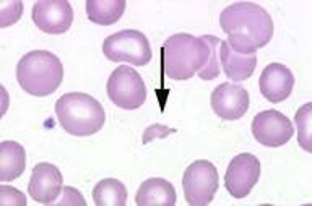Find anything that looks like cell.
<instances>
[{
  "label": "cell",
  "instance_id": "30bf717a",
  "mask_svg": "<svg viewBox=\"0 0 312 206\" xmlns=\"http://www.w3.org/2000/svg\"><path fill=\"white\" fill-rule=\"evenodd\" d=\"M211 105L214 113L222 119L233 120L243 116L249 105L248 91L240 84L226 81L212 91Z\"/></svg>",
  "mask_w": 312,
  "mask_h": 206
},
{
  "label": "cell",
  "instance_id": "2e32d148",
  "mask_svg": "<svg viewBox=\"0 0 312 206\" xmlns=\"http://www.w3.org/2000/svg\"><path fill=\"white\" fill-rule=\"evenodd\" d=\"M92 196L96 206H125L128 193L122 182L115 179L107 178L96 184Z\"/></svg>",
  "mask_w": 312,
  "mask_h": 206
},
{
  "label": "cell",
  "instance_id": "ba28073f",
  "mask_svg": "<svg viewBox=\"0 0 312 206\" xmlns=\"http://www.w3.org/2000/svg\"><path fill=\"white\" fill-rule=\"evenodd\" d=\"M261 173L260 161L255 155L243 153L230 161L224 176V186L236 199L246 196L258 181Z\"/></svg>",
  "mask_w": 312,
  "mask_h": 206
},
{
  "label": "cell",
  "instance_id": "9c48e42d",
  "mask_svg": "<svg viewBox=\"0 0 312 206\" xmlns=\"http://www.w3.org/2000/svg\"><path fill=\"white\" fill-rule=\"evenodd\" d=\"M73 15L72 7L67 0H37L33 6L31 17L43 32L58 34L69 28Z\"/></svg>",
  "mask_w": 312,
  "mask_h": 206
},
{
  "label": "cell",
  "instance_id": "ffe728a7",
  "mask_svg": "<svg viewBox=\"0 0 312 206\" xmlns=\"http://www.w3.org/2000/svg\"><path fill=\"white\" fill-rule=\"evenodd\" d=\"M63 194L58 205L86 206L84 198L77 189L69 186L63 188Z\"/></svg>",
  "mask_w": 312,
  "mask_h": 206
},
{
  "label": "cell",
  "instance_id": "4fadbf2b",
  "mask_svg": "<svg viewBox=\"0 0 312 206\" xmlns=\"http://www.w3.org/2000/svg\"><path fill=\"white\" fill-rule=\"evenodd\" d=\"M176 199L173 185L161 178H151L142 182L135 198L139 206H174Z\"/></svg>",
  "mask_w": 312,
  "mask_h": 206
},
{
  "label": "cell",
  "instance_id": "7c38bea8",
  "mask_svg": "<svg viewBox=\"0 0 312 206\" xmlns=\"http://www.w3.org/2000/svg\"><path fill=\"white\" fill-rule=\"evenodd\" d=\"M259 82L261 94L268 101L275 104L285 100L289 96L295 78L286 66L273 63L263 69Z\"/></svg>",
  "mask_w": 312,
  "mask_h": 206
},
{
  "label": "cell",
  "instance_id": "9a60e30c",
  "mask_svg": "<svg viewBox=\"0 0 312 206\" xmlns=\"http://www.w3.org/2000/svg\"><path fill=\"white\" fill-rule=\"evenodd\" d=\"M125 0H86L88 18L95 23L107 26L116 22L124 12Z\"/></svg>",
  "mask_w": 312,
  "mask_h": 206
},
{
  "label": "cell",
  "instance_id": "52a82bcc",
  "mask_svg": "<svg viewBox=\"0 0 312 206\" xmlns=\"http://www.w3.org/2000/svg\"><path fill=\"white\" fill-rule=\"evenodd\" d=\"M251 130L258 142L270 147H277L285 144L294 132L289 118L274 109L258 113L252 122Z\"/></svg>",
  "mask_w": 312,
  "mask_h": 206
},
{
  "label": "cell",
  "instance_id": "6da1fadb",
  "mask_svg": "<svg viewBox=\"0 0 312 206\" xmlns=\"http://www.w3.org/2000/svg\"><path fill=\"white\" fill-rule=\"evenodd\" d=\"M63 65L55 54L46 50L28 52L20 59L16 67V77L22 89L37 97L54 93L62 82Z\"/></svg>",
  "mask_w": 312,
  "mask_h": 206
},
{
  "label": "cell",
  "instance_id": "3957f363",
  "mask_svg": "<svg viewBox=\"0 0 312 206\" xmlns=\"http://www.w3.org/2000/svg\"><path fill=\"white\" fill-rule=\"evenodd\" d=\"M102 49L108 60L136 66L147 64L152 56L148 39L141 32L134 29L123 30L108 36L104 40Z\"/></svg>",
  "mask_w": 312,
  "mask_h": 206
},
{
  "label": "cell",
  "instance_id": "ac0fdd59",
  "mask_svg": "<svg viewBox=\"0 0 312 206\" xmlns=\"http://www.w3.org/2000/svg\"><path fill=\"white\" fill-rule=\"evenodd\" d=\"M1 10L0 27L13 25L20 19L23 13V5L21 0H11Z\"/></svg>",
  "mask_w": 312,
  "mask_h": 206
},
{
  "label": "cell",
  "instance_id": "8992f818",
  "mask_svg": "<svg viewBox=\"0 0 312 206\" xmlns=\"http://www.w3.org/2000/svg\"><path fill=\"white\" fill-rule=\"evenodd\" d=\"M186 36L183 33L175 34L163 44L165 71L167 76L174 80H187L201 71L195 63L193 49L185 41Z\"/></svg>",
  "mask_w": 312,
  "mask_h": 206
},
{
  "label": "cell",
  "instance_id": "d6986e66",
  "mask_svg": "<svg viewBox=\"0 0 312 206\" xmlns=\"http://www.w3.org/2000/svg\"><path fill=\"white\" fill-rule=\"evenodd\" d=\"M27 197L22 192L12 186L0 185V206H26Z\"/></svg>",
  "mask_w": 312,
  "mask_h": 206
},
{
  "label": "cell",
  "instance_id": "7a4b0ae2",
  "mask_svg": "<svg viewBox=\"0 0 312 206\" xmlns=\"http://www.w3.org/2000/svg\"><path fill=\"white\" fill-rule=\"evenodd\" d=\"M55 110L63 129L76 136L95 133L102 129L105 121V113L102 105L85 93L64 94L56 101Z\"/></svg>",
  "mask_w": 312,
  "mask_h": 206
},
{
  "label": "cell",
  "instance_id": "5bb4252c",
  "mask_svg": "<svg viewBox=\"0 0 312 206\" xmlns=\"http://www.w3.org/2000/svg\"><path fill=\"white\" fill-rule=\"evenodd\" d=\"M26 167V152L16 141L5 140L0 144V181L10 182L20 176Z\"/></svg>",
  "mask_w": 312,
  "mask_h": 206
},
{
  "label": "cell",
  "instance_id": "277c9868",
  "mask_svg": "<svg viewBox=\"0 0 312 206\" xmlns=\"http://www.w3.org/2000/svg\"><path fill=\"white\" fill-rule=\"evenodd\" d=\"M219 177L213 164L205 159L196 160L185 169L182 184L187 203L192 206H207L219 187Z\"/></svg>",
  "mask_w": 312,
  "mask_h": 206
},
{
  "label": "cell",
  "instance_id": "5b68a950",
  "mask_svg": "<svg viewBox=\"0 0 312 206\" xmlns=\"http://www.w3.org/2000/svg\"><path fill=\"white\" fill-rule=\"evenodd\" d=\"M108 96L117 106L131 110L143 104L147 94L144 82L137 72L125 65H119L109 76L106 84Z\"/></svg>",
  "mask_w": 312,
  "mask_h": 206
},
{
  "label": "cell",
  "instance_id": "8fae6325",
  "mask_svg": "<svg viewBox=\"0 0 312 206\" xmlns=\"http://www.w3.org/2000/svg\"><path fill=\"white\" fill-rule=\"evenodd\" d=\"M63 182L62 176L56 166L47 162H40L32 169L27 192L35 201L51 205L60 196Z\"/></svg>",
  "mask_w": 312,
  "mask_h": 206
},
{
  "label": "cell",
  "instance_id": "e0dca14e",
  "mask_svg": "<svg viewBox=\"0 0 312 206\" xmlns=\"http://www.w3.org/2000/svg\"><path fill=\"white\" fill-rule=\"evenodd\" d=\"M312 102L304 104L296 112L294 120L297 130V140L304 150L312 152Z\"/></svg>",
  "mask_w": 312,
  "mask_h": 206
}]
</instances>
